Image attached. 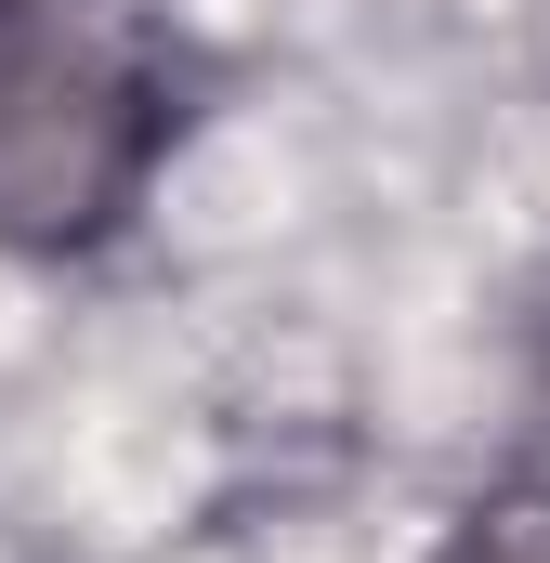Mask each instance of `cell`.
Here are the masks:
<instances>
[{"label": "cell", "instance_id": "obj_2", "mask_svg": "<svg viewBox=\"0 0 550 563\" xmlns=\"http://www.w3.org/2000/svg\"><path fill=\"white\" fill-rule=\"evenodd\" d=\"M432 563H550V485H498V498H472L459 538H446Z\"/></svg>", "mask_w": 550, "mask_h": 563}, {"label": "cell", "instance_id": "obj_1", "mask_svg": "<svg viewBox=\"0 0 550 563\" xmlns=\"http://www.w3.org/2000/svg\"><path fill=\"white\" fill-rule=\"evenodd\" d=\"M170 119V53L132 0H0V250H92Z\"/></svg>", "mask_w": 550, "mask_h": 563}]
</instances>
